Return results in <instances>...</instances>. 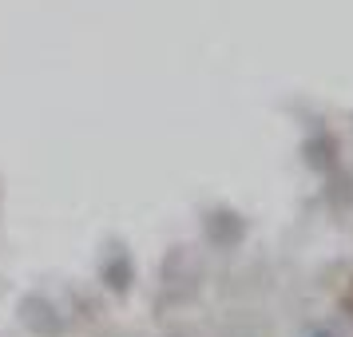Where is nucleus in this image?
Returning a JSON list of instances; mask_svg holds the SVG:
<instances>
[{
  "mask_svg": "<svg viewBox=\"0 0 353 337\" xmlns=\"http://www.w3.org/2000/svg\"><path fill=\"white\" fill-rule=\"evenodd\" d=\"M250 234V223H246V214H239L234 207H210L203 214V238H207L210 250H219V254H230V250H239L242 242Z\"/></svg>",
  "mask_w": 353,
  "mask_h": 337,
  "instance_id": "nucleus-1",
  "label": "nucleus"
},
{
  "mask_svg": "<svg viewBox=\"0 0 353 337\" xmlns=\"http://www.w3.org/2000/svg\"><path fill=\"white\" fill-rule=\"evenodd\" d=\"M298 151H302L305 167H310L314 175H321V178L341 167V139H337V131L330 127V123H310Z\"/></svg>",
  "mask_w": 353,
  "mask_h": 337,
  "instance_id": "nucleus-2",
  "label": "nucleus"
},
{
  "mask_svg": "<svg viewBox=\"0 0 353 337\" xmlns=\"http://www.w3.org/2000/svg\"><path fill=\"white\" fill-rule=\"evenodd\" d=\"M96 274H99V282H103V289H112V294L123 298V294L135 286V258H131V250L123 246V242L115 238V242H108V246L99 250Z\"/></svg>",
  "mask_w": 353,
  "mask_h": 337,
  "instance_id": "nucleus-3",
  "label": "nucleus"
},
{
  "mask_svg": "<svg viewBox=\"0 0 353 337\" xmlns=\"http://www.w3.org/2000/svg\"><path fill=\"white\" fill-rule=\"evenodd\" d=\"M20 321L40 337H60L68 329V318L44 298V294H28V298L20 302Z\"/></svg>",
  "mask_w": 353,
  "mask_h": 337,
  "instance_id": "nucleus-4",
  "label": "nucleus"
},
{
  "mask_svg": "<svg viewBox=\"0 0 353 337\" xmlns=\"http://www.w3.org/2000/svg\"><path fill=\"white\" fill-rule=\"evenodd\" d=\"M305 337H345L337 325H330V321H318V325H310V334Z\"/></svg>",
  "mask_w": 353,
  "mask_h": 337,
  "instance_id": "nucleus-5",
  "label": "nucleus"
},
{
  "mask_svg": "<svg viewBox=\"0 0 353 337\" xmlns=\"http://www.w3.org/2000/svg\"><path fill=\"white\" fill-rule=\"evenodd\" d=\"M341 314H345V318L353 321V282L345 286V294H341Z\"/></svg>",
  "mask_w": 353,
  "mask_h": 337,
  "instance_id": "nucleus-6",
  "label": "nucleus"
}]
</instances>
